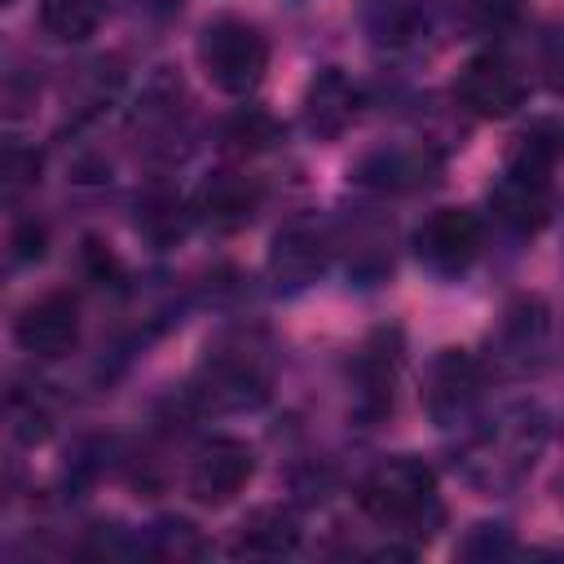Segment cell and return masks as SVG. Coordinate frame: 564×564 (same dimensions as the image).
I'll list each match as a JSON object with an SVG mask.
<instances>
[{
	"label": "cell",
	"mask_w": 564,
	"mask_h": 564,
	"mask_svg": "<svg viewBox=\"0 0 564 564\" xmlns=\"http://www.w3.org/2000/svg\"><path fill=\"white\" fill-rule=\"evenodd\" d=\"M489 212H494V225H502L507 234L533 238L551 220V176L502 167L489 189Z\"/></svg>",
	"instance_id": "cell-14"
},
{
	"label": "cell",
	"mask_w": 564,
	"mask_h": 564,
	"mask_svg": "<svg viewBox=\"0 0 564 564\" xmlns=\"http://www.w3.org/2000/svg\"><path fill=\"white\" fill-rule=\"evenodd\" d=\"M485 388V361L467 348H441L427 361V379H423V410L436 427H454L463 423Z\"/></svg>",
	"instance_id": "cell-10"
},
{
	"label": "cell",
	"mask_w": 564,
	"mask_h": 564,
	"mask_svg": "<svg viewBox=\"0 0 564 564\" xmlns=\"http://www.w3.org/2000/svg\"><path fill=\"white\" fill-rule=\"evenodd\" d=\"M13 344L35 361H57L79 348V300L70 291H48L13 317Z\"/></svg>",
	"instance_id": "cell-12"
},
{
	"label": "cell",
	"mask_w": 564,
	"mask_h": 564,
	"mask_svg": "<svg viewBox=\"0 0 564 564\" xmlns=\"http://www.w3.org/2000/svg\"><path fill=\"white\" fill-rule=\"evenodd\" d=\"M35 176H40V154L22 141H9L4 145V194L18 198L26 185H35Z\"/></svg>",
	"instance_id": "cell-25"
},
{
	"label": "cell",
	"mask_w": 564,
	"mask_h": 564,
	"mask_svg": "<svg viewBox=\"0 0 564 564\" xmlns=\"http://www.w3.org/2000/svg\"><path fill=\"white\" fill-rule=\"evenodd\" d=\"M511 551H516V542H511L507 524H476L458 546V555H467V560H498V555H511Z\"/></svg>",
	"instance_id": "cell-26"
},
{
	"label": "cell",
	"mask_w": 564,
	"mask_h": 564,
	"mask_svg": "<svg viewBox=\"0 0 564 564\" xmlns=\"http://www.w3.org/2000/svg\"><path fill=\"white\" fill-rule=\"evenodd\" d=\"M357 507L383 524L388 533L401 538H423L441 524V502H436V471L414 458V454H397L375 463L361 485H357Z\"/></svg>",
	"instance_id": "cell-2"
},
{
	"label": "cell",
	"mask_w": 564,
	"mask_h": 564,
	"mask_svg": "<svg viewBox=\"0 0 564 564\" xmlns=\"http://www.w3.org/2000/svg\"><path fill=\"white\" fill-rule=\"evenodd\" d=\"M189 220H194V203H185V198H181L176 189H167V185H154V189H145V194L137 198V229H141V238H150L154 247H172L176 238H185Z\"/></svg>",
	"instance_id": "cell-19"
},
{
	"label": "cell",
	"mask_w": 564,
	"mask_h": 564,
	"mask_svg": "<svg viewBox=\"0 0 564 564\" xmlns=\"http://www.w3.org/2000/svg\"><path fill=\"white\" fill-rule=\"evenodd\" d=\"M357 101H361L357 84H352L339 66H326V70H317V75L308 79L300 119H304V128H308L313 141H335V137H344L348 123L357 119Z\"/></svg>",
	"instance_id": "cell-15"
},
{
	"label": "cell",
	"mask_w": 564,
	"mask_h": 564,
	"mask_svg": "<svg viewBox=\"0 0 564 564\" xmlns=\"http://www.w3.org/2000/svg\"><path fill=\"white\" fill-rule=\"evenodd\" d=\"M348 181L370 194H419L441 181V150L432 141L375 145L348 167Z\"/></svg>",
	"instance_id": "cell-6"
},
{
	"label": "cell",
	"mask_w": 564,
	"mask_h": 564,
	"mask_svg": "<svg viewBox=\"0 0 564 564\" xmlns=\"http://www.w3.org/2000/svg\"><path fill=\"white\" fill-rule=\"evenodd\" d=\"M110 0H40V26L57 44H84L97 35Z\"/></svg>",
	"instance_id": "cell-21"
},
{
	"label": "cell",
	"mask_w": 564,
	"mask_h": 564,
	"mask_svg": "<svg viewBox=\"0 0 564 564\" xmlns=\"http://www.w3.org/2000/svg\"><path fill=\"white\" fill-rule=\"evenodd\" d=\"M335 256V229L317 216H291L269 242V282L282 295L308 291Z\"/></svg>",
	"instance_id": "cell-5"
},
{
	"label": "cell",
	"mask_w": 564,
	"mask_h": 564,
	"mask_svg": "<svg viewBox=\"0 0 564 564\" xmlns=\"http://www.w3.org/2000/svg\"><path fill=\"white\" fill-rule=\"evenodd\" d=\"M300 546V520L291 507H256L238 533H234V555L251 560H278Z\"/></svg>",
	"instance_id": "cell-17"
},
{
	"label": "cell",
	"mask_w": 564,
	"mask_h": 564,
	"mask_svg": "<svg viewBox=\"0 0 564 564\" xmlns=\"http://www.w3.org/2000/svg\"><path fill=\"white\" fill-rule=\"evenodd\" d=\"M546 436H551L546 410L538 401H516L494 423L467 436V445L458 449V471L480 494H511L542 458Z\"/></svg>",
	"instance_id": "cell-1"
},
{
	"label": "cell",
	"mask_w": 564,
	"mask_h": 564,
	"mask_svg": "<svg viewBox=\"0 0 564 564\" xmlns=\"http://www.w3.org/2000/svg\"><path fill=\"white\" fill-rule=\"evenodd\" d=\"M220 141H225L229 154H256V150H264L269 141H278V123H273V115H264L260 106H247V110H238V115L225 123Z\"/></svg>",
	"instance_id": "cell-23"
},
{
	"label": "cell",
	"mask_w": 564,
	"mask_h": 564,
	"mask_svg": "<svg viewBox=\"0 0 564 564\" xmlns=\"http://www.w3.org/2000/svg\"><path fill=\"white\" fill-rule=\"evenodd\" d=\"M454 101L476 119H507L524 101V75L502 53H476L454 75Z\"/></svg>",
	"instance_id": "cell-11"
},
{
	"label": "cell",
	"mask_w": 564,
	"mask_h": 564,
	"mask_svg": "<svg viewBox=\"0 0 564 564\" xmlns=\"http://www.w3.org/2000/svg\"><path fill=\"white\" fill-rule=\"evenodd\" d=\"M9 410H13V432H18V441L35 445V441L48 436V410H44V405H35V401L22 405V397H13Z\"/></svg>",
	"instance_id": "cell-28"
},
{
	"label": "cell",
	"mask_w": 564,
	"mask_h": 564,
	"mask_svg": "<svg viewBox=\"0 0 564 564\" xmlns=\"http://www.w3.org/2000/svg\"><path fill=\"white\" fill-rule=\"evenodd\" d=\"M4 4H13V0H4Z\"/></svg>",
	"instance_id": "cell-30"
},
{
	"label": "cell",
	"mask_w": 564,
	"mask_h": 564,
	"mask_svg": "<svg viewBox=\"0 0 564 564\" xmlns=\"http://www.w3.org/2000/svg\"><path fill=\"white\" fill-rule=\"evenodd\" d=\"M551 339V313L542 295H516L498 326L489 330V361L498 375H529L538 370Z\"/></svg>",
	"instance_id": "cell-9"
},
{
	"label": "cell",
	"mask_w": 564,
	"mask_h": 564,
	"mask_svg": "<svg viewBox=\"0 0 564 564\" xmlns=\"http://www.w3.org/2000/svg\"><path fill=\"white\" fill-rule=\"evenodd\" d=\"M44 247H48V229L35 216L31 220H18L9 229V264H31V260L44 256Z\"/></svg>",
	"instance_id": "cell-27"
},
{
	"label": "cell",
	"mask_w": 564,
	"mask_h": 564,
	"mask_svg": "<svg viewBox=\"0 0 564 564\" xmlns=\"http://www.w3.org/2000/svg\"><path fill=\"white\" fill-rule=\"evenodd\" d=\"M141 551L145 555H154V560H198V555H207V538L189 524V520H181V516H163V520H154L150 529H145V538H141Z\"/></svg>",
	"instance_id": "cell-22"
},
{
	"label": "cell",
	"mask_w": 564,
	"mask_h": 564,
	"mask_svg": "<svg viewBox=\"0 0 564 564\" xmlns=\"http://www.w3.org/2000/svg\"><path fill=\"white\" fill-rule=\"evenodd\" d=\"M79 264H84V273H88L93 286H119L123 282V260L110 251V242H101L93 234L79 247Z\"/></svg>",
	"instance_id": "cell-24"
},
{
	"label": "cell",
	"mask_w": 564,
	"mask_h": 564,
	"mask_svg": "<svg viewBox=\"0 0 564 564\" xmlns=\"http://www.w3.org/2000/svg\"><path fill=\"white\" fill-rule=\"evenodd\" d=\"M251 471H256L251 445L238 441V436H216V441H207V445L194 454L189 476H185V489H189L194 502H203V507H225V502H234V498L247 489Z\"/></svg>",
	"instance_id": "cell-13"
},
{
	"label": "cell",
	"mask_w": 564,
	"mask_h": 564,
	"mask_svg": "<svg viewBox=\"0 0 564 564\" xmlns=\"http://www.w3.org/2000/svg\"><path fill=\"white\" fill-rule=\"evenodd\" d=\"M194 57L212 88H220L229 97H251L269 70V40L256 22L220 13V18L203 22V31L194 40Z\"/></svg>",
	"instance_id": "cell-4"
},
{
	"label": "cell",
	"mask_w": 564,
	"mask_h": 564,
	"mask_svg": "<svg viewBox=\"0 0 564 564\" xmlns=\"http://www.w3.org/2000/svg\"><path fill=\"white\" fill-rule=\"evenodd\" d=\"M560 154H564V119H538V123H529V128L511 141L502 167L533 172V176H551L555 163H560Z\"/></svg>",
	"instance_id": "cell-20"
},
{
	"label": "cell",
	"mask_w": 564,
	"mask_h": 564,
	"mask_svg": "<svg viewBox=\"0 0 564 564\" xmlns=\"http://www.w3.org/2000/svg\"><path fill=\"white\" fill-rule=\"evenodd\" d=\"M397 379H401V330H375L348 361L352 419L366 427L388 419L397 401Z\"/></svg>",
	"instance_id": "cell-8"
},
{
	"label": "cell",
	"mask_w": 564,
	"mask_h": 564,
	"mask_svg": "<svg viewBox=\"0 0 564 564\" xmlns=\"http://www.w3.org/2000/svg\"><path fill=\"white\" fill-rule=\"evenodd\" d=\"M256 207H260V185L242 172H216L194 194V220H207L212 229H238L256 216Z\"/></svg>",
	"instance_id": "cell-16"
},
{
	"label": "cell",
	"mask_w": 564,
	"mask_h": 564,
	"mask_svg": "<svg viewBox=\"0 0 564 564\" xmlns=\"http://www.w3.org/2000/svg\"><path fill=\"white\" fill-rule=\"evenodd\" d=\"M471 9L485 13L489 22H507V18H516L524 9V0H471Z\"/></svg>",
	"instance_id": "cell-29"
},
{
	"label": "cell",
	"mask_w": 564,
	"mask_h": 564,
	"mask_svg": "<svg viewBox=\"0 0 564 564\" xmlns=\"http://www.w3.org/2000/svg\"><path fill=\"white\" fill-rule=\"evenodd\" d=\"M181 119H185V84H181V75H172V70L150 75V84L141 93V106H137L141 137H150V145H159L172 132H181Z\"/></svg>",
	"instance_id": "cell-18"
},
{
	"label": "cell",
	"mask_w": 564,
	"mask_h": 564,
	"mask_svg": "<svg viewBox=\"0 0 564 564\" xmlns=\"http://www.w3.org/2000/svg\"><path fill=\"white\" fill-rule=\"evenodd\" d=\"M485 242V225L471 207H436L414 229V256L436 278H463Z\"/></svg>",
	"instance_id": "cell-7"
},
{
	"label": "cell",
	"mask_w": 564,
	"mask_h": 564,
	"mask_svg": "<svg viewBox=\"0 0 564 564\" xmlns=\"http://www.w3.org/2000/svg\"><path fill=\"white\" fill-rule=\"evenodd\" d=\"M185 392H189V401L198 410H212V414L256 410L273 392V361L247 335L220 339V344L207 348V357L198 361V370H194V379H189Z\"/></svg>",
	"instance_id": "cell-3"
}]
</instances>
